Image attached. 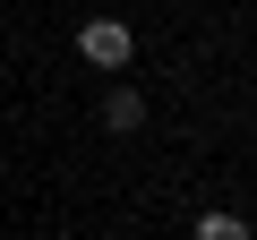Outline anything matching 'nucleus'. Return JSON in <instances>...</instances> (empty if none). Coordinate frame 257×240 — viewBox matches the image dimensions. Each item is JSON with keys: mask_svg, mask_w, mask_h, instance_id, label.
Listing matches in <instances>:
<instances>
[{"mask_svg": "<svg viewBox=\"0 0 257 240\" xmlns=\"http://www.w3.org/2000/svg\"><path fill=\"white\" fill-rule=\"evenodd\" d=\"M103 129H111V138L146 129V94H138V86H111V94H103Z\"/></svg>", "mask_w": 257, "mask_h": 240, "instance_id": "nucleus-2", "label": "nucleus"}, {"mask_svg": "<svg viewBox=\"0 0 257 240\" xmlns=\"http://www.w3.org/2000/svg\"><path fill=\"white\" fill-rule=\"evenodd\" d=\"M189 240H257V231H248L240 214H197V231H189Z\"/></svg>", "mask_w": 257, "mask_h": 240, "instance_id": "nucleus-3", "label": "nucleus"}, {"mask_svg": "<svg viewBox=\"0 0 257 240\" xmlns=\"http://www.w3.org/2000/svg\"><path fill=\"white\" fill-rule=\"evenodd\" d=\"M128 52H138V35H128L120 18H86V26H77V60H94V69H128Z\"/></svg>", "mask_w": 257, "mask_h": 240, "instance_id": "nucleus-1", "label": "nucleus"}]
</instances>
